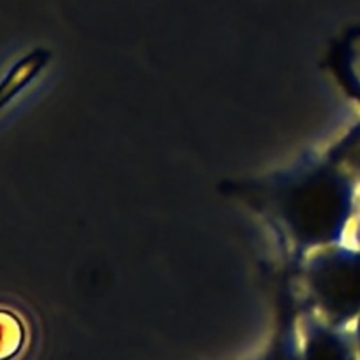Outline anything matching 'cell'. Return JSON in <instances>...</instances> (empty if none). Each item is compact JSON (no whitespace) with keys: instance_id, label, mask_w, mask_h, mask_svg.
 <instances>
[{"instance_id":"1","label":"cell","mask_w":360,"mask_h":360,"mask_svg":"<svg viewBox=\"0 0 360 360\" xmlns=\"http://www.w3.org/2000/svg\"><path fill=\"white\" fill-rule=\"evenodd\" d=\"M2 326H4V334H2L4 359H7L9 355L16 354V352L20 350L21 343H23V327H21V323L18 322L16 316H9V315H4Z\"/></svg>"},{"instance_id":"2","label":"cell","mask_w":360,"mask_h":360,"mask_svg":"<svg viewBox=\"0 0 360 360\" xmlns=\"http://www.w3.org/2000/svg\"><path fill=\"white\" fill-rule=\"evenodd\" d=\"M308 360H354L345 354L343 348L334 347V345H323V347H316L308 354Z\"/></svg>"}]
</instances>
